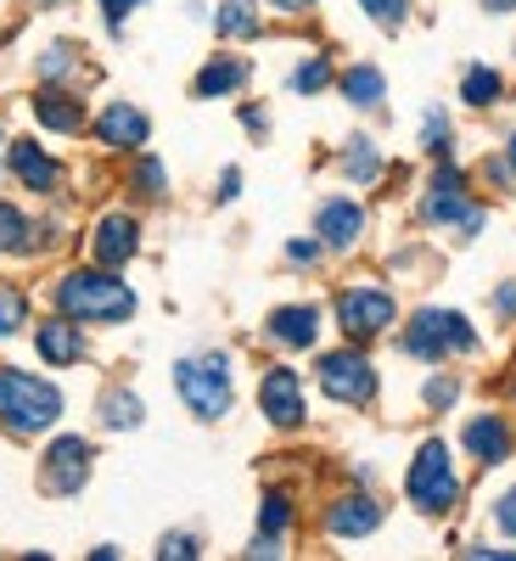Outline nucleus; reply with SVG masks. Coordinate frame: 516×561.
<instances>
[{
	"mask_svg": "<svg viewBox=\"0 0 516 561\" xmlns=\"http://www.w3.org/2000/svg\"><path fill=\"white\" fill-rule=\"evenodd\" d=\"M57 314L84 320V325H118L135 314V293L102 264V270H73L57 280Z\"/></svg>",
	"mask_w": 516,
	"mask_h": 561,
	"instance_id": "obj_1",
	"label": "nucleus"
},
{
	"mask_svg": "<svg viewBox=\"0 0 516 561\" xmlns=\"http://www.w3.org/2000/svg\"><path fill=\"white\" fill-rule=\"evenodd\" d=\"M57 415H62V393L51 382L28 377L18 365H0V427L18 438H34L45 427H57Z\"/></svg>",
	"mask_w": 516,
	"mask_h": 561,
	"instance_id": "obj_2",
	"label": "nucleus"
},
{
	"mask_svg": "<svg viewBox=\"0 0 516 561\" xmlns=\"http://www.w3.org/2000/svg\"><path fill=\"white\" fill-rule=\"evenodd\" d=\"M174 388L185 399L197 421H225L230 404H237V388H230V359L225 354H197L174 365Z\"/></svg>",
	"mask_w": 516,
	"mask_h": 561,
	"instance_id": "obj_3",
	"label": "nucleus"
},
{
	"mask_svg": "<svg viewBox=\"0 0 516 561\" xmlns=\"http://www.w3.org/2000/svg\"><path fill=\"white\" fill-rule=\"evenodd\" d=\"M404 494L415 511L427 517H449L455 500H460V478H455V460H449V444L444 438H427L410 460V478H404Z\"/></svg>",
	"mask_w": 516,
	"mask_h": 561,
	"instance_id": "obj_4",
	"label": "nucleus"
},
{
	"mask_svg": "<svg viewBox=\"0 0 516 561\" xmlns=\"http://www.w3.org/2000/svg\"><path fill=\"white\" fill-rule=\"evenodd\" d=\"M404 354L410 359H449V354H478V332L472 320L455 309H421L404 325Z\"/></svg>",
	"mask_w": 516,
	"mask_h": 561,
	"instance_id": "obj_5",
	"label": "nucleus"
},
{
	"mask_svg": "<svg viewBox=\"0 0 516 561\" xmlns=\"http://www.w3.org/2000/svg\"><path fill=\"white\" fill-rule=\"evenodd\" d=\"M421 219H427V225H455L460 237H478V230H483V208L466 197V174L455 163H444L433 174L427 203H421Z\"/></svg>",
	"mask_w": 516,
	"mask_h": 561,
	"instance_id": "obj_6",
	"label": "nucleus"
},
{
	"mask_svg": "<svg viewBox=\"0 0 516 561\" xmlns=\"http://www.w3.org/2000/svg\"><path fill=\"white\" fill-rule=\"evenodd\" d=\"M320 388H325V399H337V404H370L377 399V365H370L359 348L320 354Z\"/></svg>",
	"mask_w": 516,
	"mask_h": 561,
	"instance_id": "obj_7",
	"label": "nucleus"
},
{
	"mask_svg": "<svg viewBox=\"0 0 516 561\" xmlns=\"http://www.w3.org/2000/svg\"><path fill=\"white\" fill-rule=\"evenodd\" d=\"M393 320H399V304H393V293H382V287H348V293L337 298V325H343L354 343L382 337Z\"/></svg>",
	"mask_w": 516,
	"mask_h": 561,
	"instance_id": "obj_8",
	"label": "nucleus"
},
{
	"mask_svg": "<svg viewBox=\"0 0 516 561\" xmlns=\"http://www.w3.org/2000/svg\"><path fill=\"white\" fill-rule=\"evenodd\" d=\"M90 483V444L84 438H57L45 449V466H39V489L45 494H79Z\"/></svg>",
	"mask_w": 516,
	"mask_h": 561,
	"instance_id": "obj_9",
	"label": "nucleus"
},
{
	"mask_svg": "<svg viewBox=\"0 0 516 561\" xmlns=\"http://www.w3.org/2000/svg\"><path fill=\"white\" fill-rule=\"evenodd\" d=\"M259 410L270 415V427H303V382H298V370H287V365H275V370H264V382H259Z\"/></svg>",
	"mask_w": 516,
	"mask_h": 561,
	"instance_id": "obj_10",
	"label": "nucleus"
},
{
	"mask_svg": "<svg viewBox=\"0 0 516 561\" xmlns=\"http://www.w3.org/2000/svg\"><path fill=\"white\" fill-rule=\"evenodd\" d=\"M460 444H466V455H472L478 466H505L511 449H516L505 415H472V421H466V433H460Z\"/></svg>",
	"mask_w": 516,
	"mask_h": 561,
	"instance_id": "obj_11",
	"label": "nucleus"
},
{
	"mask_svg": "<svg viewBox=\"0 0 516 561\" xmlns=\"http://www.w3.org/2000/svg\"><path fill=\"white\" fill-rule=\"evenodd\" d=\"M147 135H152L147 113L129 107V102H107V107H102V118H96V140H102V147H113V152H135V147H147Z\"/></svg>",
	"mask_w": 516,
	"mask_h": 561,
	"instance_id": "obj_12",
	"label": "nucleus"
},
{
	"mask_svg": "<svg viewBox=\"0 0 516 561\" xmlns=\"http://www.w3.org/2000/svg\"><path fill=\"white\" fill-rule=\"evenodd\" d=\"M377 528H382V505L370 494H343L325 505V534H337V539H365Z\"/></svg>",
	"mask_w": 516,
	"mask_h": 561,
	"instance_id": "obj_13",
	"label": "nucleus"
},
{
	"mask_svg": "<svg viewBox=\"0 0 516 561\" xmlns=\"http://www.w3.org/2000/svg\"><path fill=\"white\" fill-rule=\"evenodd\" d=\"M90 253H96V264H107V270L129 264V259L140 253V225H135L129 214H107V219L96 225V237H90Z\"/></svg>",
	"mask_w": 516,
	"mask_h": 561,
	"instance_id": "obj_14",
	"label": "nucleus"
},
{
	"mask_svg": "<svg viewBox=\"0 0 516 561\" xmlns=\"http://www.w3.org/2000/svg\"><path fill=\"white\" fill-rule=\"evenodd\" d=\"M359 230H365V208H359V203H348V197L320 203V214H314V237H320V248H354V242H359Z\"/></svg>",
	"mask_w": 516,
	"mask_h": 561,
	"instance_id": "obj_15",
	"label": "nucleus"
},
{
	"mask_svg": "<svg viewBox=\"0 0 516 561\" xmlns=\"http://www.w3.org/2000/svg\"><path fill=\"white\" fill-rule=\"evenodd\" d=\"M270 343H280V348H314V337H320V309L314 304H287V309H275L270 314Z\"/></svg>",
	"mask_w": 516,
	"mask_h": 561,
	"instance_id": "obj_16",
	"label": "nucleus"
},
{
	"mask_svg": "<svg viewBox=\"0 0 516 561\" xmlns=\"http://www.w3.org/2000/svg\"><path fill=\"white\" fill-rule=\"evenodd\" d=\"M34 348L45 365H79L84 359V337H79V320L57 314V320H45L39 332H34Z\"/></svg>",
	"mask_w": 516,
	"mask_h": 561,
	"instance_id": "obj_17",
	"label": "nucleus"
},
{
	"mask_svg": "<svg viewBox=\"0 0 516 561\" xmlns=\"http://www.w3.org/2000/svg\"><path fill=\"white\" fill-rule=\"evenodd\" d=\"M12 174L28 185V192H57V180H62V169L45 158V147H34V140H12Z\"/></svg>",
	"mask_w": 516,
	"mask_h": 561,
	"instance_id": "obj_18",
	"label": "nucleus"
},
{
	"mask_svg": "<svg viewBox=\"0 0 516 561\" xmlns=\"http://www.w3.org/2000/svg\"><path fill=\"white\" fill-rule=\"evenodd\" d=\"M34 118L45 129H57V135H79L84 129V107L68 96V90H39V96H34Z\"/></svg>",
	"mask_w": 516,
	"mask_h": 561,
	"instance_id": "obj_19",
	"label": "nucleus"
},
{
	"mask_svg": "<svg viewBox=\"0 0 516 561\" xmlns=\"http://www.w3.org/2000/svg\"><path fill=\"white\" fill-rule=\"evenodd\" d=\"M248 84V62L242 57H214L203 73H197V96L214 102V96H230V90Z\"/></svg>",
	"mask_w": 516,
	"mask_h": 561,
	"instance_id": "obj_20",
	"label": "nucleus"
},
{
	"mask_svg": "<svg viewBox=\"0 0 516 561\" xmlns=\"http://www.w3.org/2000/svg\"><path fill=\"white\" fill-rule=\"evenodd\" d=\"M343 96L354 102V107H382V96H388V79L377 73V68H370V62H359V68H348L343 73Z\"/></svg>",
	"mask_w": 516,
	"mask_h": 561,
	"instance_id": "obj_21",
	"label": "nucleus"
},
{
	"mask_svg": "<svg viewBox=\"0 0 516 561\" xmlns=\"http://www.w3.org/2000/svg\"><path fill=\"white\" fill-rule=\"evenodd\" d=\"M214 28H219L225 39H253L264 23H259V7H253V0H225L219 18H214Z\"/></svg>",
	"mask_w": 516,
	"mask_h": 561,
	"instance_id": "obj_22",
	"label": "nucleus"
},
{
	"mask_svg": "<svg viewBox=\"0 0 516 561\" xmlns=\"http://www.w3.org/2000/svg\"><path fill=\"white\" fill-rule=\"evenodd\" d=\"M140 415H147V410H140V399H135L129 388H107V393H102V421H107L113 433L140 427Z\"/></svg>",
	"mask_w": 516,
	"mask_h": 561,
	"instance_id": "obj_23",
	"label": "nucleus"
},
{
	"mask_svg": "<svg viewBox=\"0 0 516 561\" xmlns=\"http://www.w3.org/2000/svg\"><path fill=\"white\" fill-rule=\"evenodd\" d=\"M500 90H505V84H500V73H494V68H483V62H472V68L460 73V96L472 102V107H494V102H500Z\"/></svg>",
	"mask_w": 516,
	"mask_h": 561,
	"instance_id": "obj_24",
	"label": "nucleus"
},
{
	"mask_svg": "<svg viewBox=\"0 0 516 561\" xmlns=\"http://www.w3.org/2000/svg\"><path fill=\"white\" fill-rule=\"evenodd\" d=\"M343 174H348V180H359V185H370V180L382 174V152L370 147L365 135H359V140H348V152H343Z\"/></svg>",
	"mask_w": 516,
	"mask_h": 561,
	"instance_id": "obj_25",
	"label": "nucleus"
},
{
	"mask_svg": "<svg viewBox=\"0 0 516 561\" xmlns=\"http://www.w3.org/2000/svg\"><path fill=\"white\" fill-rule=\"evenodd\" d=\"M28 237H34V225H28L12 203H0V253H28V248H34Z\"/></svg>",
	"mask_w": 516,
	"mask_h": 561,
	"instance_id": "obj_26",
	"label": "nucleus"
},
{
	"mask_svg": "<svg viewBox=\"0 0 516 561\" xmlns=\"http://www.w3.org/2000/svg\"><path fill=\"white\" fill-rule=\"evenodd\" d=\"M287 528H293V500H287V494H264V511H259V534L280 539Z\"/></svg>",
	"mask_w": 516,
	"mask_h": 561,
	"instance_id": "obj_27",
	"label": "nucleus"
},
{
	"mask_svg": "<svg viewBox=\"0 0 516 561\" xmlns=\"http://www.w3.org/2000/svg\"><path fill=\"white\" fill-rule=\"evenodd\" d=\"M18 325H28V298L18 287H0V337H12Z\"/></svg>",
	"mask_w": 516,
	"mask_h": 561,
	"instance_id": "obj_28",
	"label": "nucleus"
},
{
	"mask_svg": "<svg viewBox=\"0 0 516 561\" xmlns=\"http://www.w3.org/2000/svg\"><path fill=\"white\" fill-rule=\"evenodd\" d=\"M325 84H332V62H325V57H309V62L293 73V90H298V96H314V90H325Z\"/></svg>",
	"mask_w": 516,
	"mask_h": 561,
	"instance_id": "obj_29",
	"label": "nucleus"
},
{
	"mask_svg": "<svg viewBox=\"0 0 516 561\" xmlns=\"http://www.w3.org/2000/svg\"><path fill=\"white\" fill-rule=\"evenodd\" d=\"M421 147H427L433 158H444V152H449V118H444L438 107L427 113V124H421Z\"/></svg>",
	"mask_w": 516,
	"mask_h": 561,
	"instance_id": "obj_30",
	"label": "nucleus"
},
{
	"mask_svg": "<svg viewBox=\"0 0 516 561\" xmlns=\"http://www.w3.org/2000/svg\"><path fill=\"white\" fill-rule=\"evenodd\" d=\"M359 7H365L370 18H377L382 28H399V23H404V12H410V0H359Z\"/></svg>",
	"mask_w": 516,
	"mask_h": 561,
	"instance_id": "obj_31",
	"label": "nucleus"
},
{
	"mask_svg": "<svg viewBox=\"0 0 516 561\" xmlns=\"http://www.w3.org/2000/svg\"><path fill=\"white\" fill-rule=\"evenodd\" d=\"M135 185H140L147 197H163V163H158V158H140V163H135Z\"/></svg>",
	"mask_w": 516,
	"mask_h": 561,
	"instance_id": "obj_32",
	"label": "nucleus"
},
{
	"mask_svg": "<svg viewBox=\"0 0 516 561\" xmlns=\"http://www.w3.org/2000/svg\"><path fill=\"white\" fill-rule=\"evenodd\" d=\"M197 550H203V539H197V534H169L158 556H163V561H192Z\"/></svg>",
	"mask_w": 516,
	"mask_h": 561,
	"instance_id": "obj_33",
	"label": "nucleus"
},
{
	"mask_svg": "<svg viewBox=\"0 0 516 561\" xmlns=\"http://www.w3.org/2000/svg\"><path fill=\"white\" fill-rule=\"evenodd\" d=\"M68 68H73V51H68V45H51V51L39 57V73H45V79H62Z\"/></svg>",
	"mask_w": 516,
	"mask_h": 561,
	"instance_id": "obj_34",
	"label": "nucleus"
},
{
	"mask_svg": "<svg viewBox=\"0 0 516 561\" xmlns=\"http://www.w3.org/2000/svg\"><path fill=\"white\" fill-rule=\"evenodd\" d=\"M455 393H460V382H455V377L427 382V404H433V410H449V404H455Z\"/></svg>",
	"mask_w": 516,
	"mask_h": 561,
	"instance_id": "obj_35",
	"label": "nucleus"
},
{
	"mask_svg": "<svg viewBox=\"0 0 516 561\" xmlns=\"http://www.w3.org/2000/svg\"><path fill=\"white\" fill-rule=\"evenodd\" d=\"M494 523H500V528H505V534L516 539V483H511V489L500 494V505H494Z\"/></svg>",
	"mask_w": 516,
	"mask_h": 561,
	"instance_id": "obj_36",
	"label": "nucleus"
},
{
	"mask_svg": "<svg viewBox=\"0 0 516 561\" xmlns=\"http://www.w3.org/2000/svg\"><path fill=\"white\" fill-rule=\"evenodd\" d=\"M140 7V0H102V18H107V28H124V18Z\"/></svg>",
	"mask_w": 516,
	"mask_h": 561,
	"instance_id": "obj_37",
	"label": "nucleus"
},
{
	"mask_svg": "<svg viewBox=\"0 0 516 561\" xmlns=\"http://www.w3.org/2000/svg\"><path fill=\"white\" fill-rule=\"evenodd\" d=\"M287 259H293V264H314V259H320V242H293Z\"/></svg>",
	"mask_w": 516,
	"mask_h": 561,
	"instance_id": "obj_38",
	"label": "nucleus"
},
{
	"mask_svg": "<svg viewBox=\"0 0 516 561\" xmlns=\"http://www.w3.org/2000/svg\"><path fill=\"white\" fill-rule=\"evenodd\" d=\"M237 192H242V174H237V169H225V174H219V203H230Z\"/></svg>",
	"mask_w": 516,
	"mask_h": 561,
	"instance_id": "obj_39",
	"label": "nucleus"
},
{
	"mask_svg": "<svg viewBox=\"0 0 516 561\" xmlns=\"http://www.w3.org/2000/svg\"><path fill=\"white\" fill-rule=\"evenodd\" d=\"M494 309L516 320V280H511V287H500V293H494Z\"/></svg>",
	"mask_w": 516,
	"mask_h": 561,
	"instance_id": "obj_40",
	"label": "nucleus"
},
{
	"mask_svg": "<svg viewBox=\"0 0 516 561\" xmlns=\"http://www.w3.org/2000/svg\"><path fill=\"white\" fill-rule=\"evenodd\" d=\"M466 556H472V561H505V556H516V550H489V545H472Z\"/></svg>",
	"mask_w": 516,
	"mask_h": 561,
	"instance_id": "obj_41",
	"label": "nucleus"
},
{
	"mask_svg": "<svg viewBox=\"0 0 516 561\" xmlns=\"http://www.w3.org/2000/svg\"><path fill=\"white\" fill-rule=\"evenodd\" d=\"M270 7H275V12H309L314 0H270Z\"/></svg>",
	"mask_w": 516,
	"mask_h": 561,
	"instance_id": "obj_42",
	"label": "nucleus"
},
{
	"mask_svg": "<svg viewBox=\"0 0 516 561\" xmlns=\"http://www.w3.org/2000/svg\"><path fill=\"white\" fill-rule=\"evenodd\" d=\"M483 12H494V18L500 12H516V0H483Z\"/></svg>",
	"mask_w": 516,
	"mask_h": 561,
	"instance_id": "obj_43",
	"label": "nucleus"
},
{
	"mask_svg": "<svg viewBox=\"0 0 516 561\" xmlns=\"http://www.w3.org/2000/svg\"><path fill=\"white\" fill-rule=\"evenodd\" d=\"M505 158H511V169H516V135L505 140Z\"/></svg>",
	"mask_w": 516,
	"mask_h": 561,
	"instance_id": "obj_44",
	"label": "nucleus"
}]
</instances>
